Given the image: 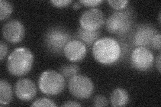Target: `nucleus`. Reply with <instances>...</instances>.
<instances>
[{
    "mask_svg": "<svg viewBox=\"0 0 161 107\" xmlns=\"http://www.w3.org/2000/svg\"><path fill=\"white\" fill-rule=\"evenodd\" d=\"M93 54L95 59L102 64L115 63L122 55V48L116 40L111 38L98 39L93 44Z\"/></svg>",
    "mask_w": 161,
    "mask_h": 107,
    "instance_id": "obj_1",
    "label": "nucleus"
},
{
    "mask_svg": "<svg viewBox=\"0 0 161 107\" xmlns=\"http://www.w3.org/2000/svg\"><path fill=\"white\" fill-rule=\"evenodd\" d=\"M33 63L32 52L27 48L21 47L15 49L10 54L7 61V67L12 75L22 76L30 72Z\"/></svg>",
    "mask_w": 161,
    "mask_h": 107,
    "instance_id": "obj_2",
    "label": "nucleus"
},
{
    "mask_svg": "<svg viewBox=\"0 0 161 107\" xmlns=\"http://www.w3.org/2000/svg\"><path fill=\"white\" fill-rule=\"evenodd\" d=\"M66 83L60 73L53 70L44 71L40 75L38 80V86L42 93L54 96L61 93Z\"/></svg>",
    "mask_w": 161,
    "mask_h": 107,
    "instance_id": "obj_3",
    "label": "nucleus"
},
{
    "mask_svg": "<svg viewBox=\"0 0 161 107\" xmlns=\"http://www.w3.org/2000/svg\"><path fill=\"white\" fill-rule=\"evenodd\" d=\"M133 25V12L130 9L111 14L105 22V27L112 34H124L129 32Z\"/></svg>",
    "mask_w": 161,
    "mask_h": 107,
    "instance_id": "obj_4",
    "label": "nucleus"
},
{
    "mask_svg": "<svg viewBox=\"0 0 161 107\" xmlns=\"http://www.w3.org/2000/svg\"><path fill=\"white\" fill-rule=\"evenodd\" d=\"M71 40V36L66 29L61 27L50 28L44 36V44L47 48L55 54L64 53L66 45Z\"/></svg>",
    "mask_w": 161,
    "mask_h": 107,
    "instance_id": "obj_5",
    "label": "nucleus"
},
{
    "mask_svg": "<svg viewBox=\"0 0 161 107\" xmlns=\"http://www.w3.org/2000/svg\"><path fill=\"white\" fill-rule=\"evenodd\" d=\"M68 88L75 98L87 99L93 93L94 84L87 76L77 74L69 80Z\"/></svg>",
    "mask_w": 161,
    "mask_h": 107,
    "instance_id": "obj_6",
    "label": "nucleus"
},
{
    "mask_svg": "<svg viewBox=\"0 0 161 107\" xmlns=\"http://www.w3.org/2000/svg\"><path fill=\"white\" fill-rule=\"evenodd\" d=\"M105 22L103 12L97 8H92L85 11L79 19L80 28L92 32L97 31Z\"/></svg>",
    "mask_w": 161,
    "mask_h": 107,
    "instance_id": "obj_7",
    "label": "nucleus"
},
{
    "mask_svg": "<svg viewBox=\"0 0 161 107\" xmlns=\"http://www.w3.org/2000/svg\"><path fill=\"white\" fill-rule=\"evenodd\" d=\"M154 55L146 47H137L131 54V64L140 71H147L152 68L154 63Z\"/></svg>",
    "mask_w": 161,
    "mask_h": 107,
    "instance_id": "obj_8",
    "label": "nucleus"
},
{
    "mask_svg": "<svg viewBox=\"0 0 161 107\" xmlns=\"http://www.w3.org/2000/svg\"><path fill=\"white\" fill-rule=\"evenodd\" d=\"M2 34L8 42L17 44L21 42L24 37V26L17 19L10 20L3 26Z\"/></svg>",
    "mask_w": 161,
    "mask_h": 107,
    "instance_id": "obj_9",
    "label": "nucleus"
},
{
    "mask_svg": "<svg viewBox=\"0 0 161 107\" xmlns=\"http://www.w3.org/2000/svg\"><path fill=\"white\" fill-rule=\"evenodd\" d=\"M36 86L30 79H20L15 85V94L19 100L22 101L32 100L36 96Z\"/></svg>",
    "mask_w": 161,
    "mask_h": 107,
    "instance_id": "obj_10",
    "label": "nucleus"
},
{
    "mask_svg": "<svg viewBox=\"0 0 161 107\" xmlns=\"http://www.w3.org/2000/svg\"><path fill=\"white\" fill-rule=\"evenodd\" d=\"M157 29L148 24L140 25L136 30L133 36V44L137 47H146L150 45Z\"/></svg>",
    "mask_w": 161,
    "mask_h": 107,
    "instance_id": "obj_11",
    "label": "nucleus"
},
{
    "mask_svg": "<svg viewBox=\"0 0 161 107\" xmlns=\"http://www.w3.org/2000/svg\"><path fill=\"white\" fill-rule=\"evenodd\" d=\"M63 54L71 62H79L87 54L86 45L80 40H70L65 46Z\"/></svg>",
    "mask_w": 161,
    "mask_h": 107,
    "instance_id": "obj_12",
    "label": "nucleus"
},
{
    "mask_svg": "<svg viewBox=\"0 0 161 107\" xmlns=\"http://www.w3.org/2000/svg\"><path fill=\"white\" fill-rule=\"evenodd\" d=\"M129 94L123 88L115 89L110 96V102L112 106H125L129 103Z\"/></svg>",
    "mask_w": 161,
    "mask_h": 107,
    "instance_id": "obj_13",
    "label": "nucleus"
},
{
    "mask_svg": "<svg viewBox=\"0 0 161 107\" xmlns=\"http://www.w3.org/2000/svg\"><path fill=\"white\" fill-rule=\"evenodd\" d=\"M100 33L99 30L97 31H87L83 29L82 28H80L78 29L77 32V38L80 40V42H82L83 44H85V45H88V46H91L94 43L97 41L99 37Z\"/></svg>",
    "mask_w": 161,
    "mask_h": 107,
    "instance_id": "obj_14",
    "label": "nucleus"
},
{
    "mask_svg": "<svg viewBox=\"0 0 161 107\" xmlns=\"http://www.w3.org/2000/svg\"><path fill=\"white\" fill-rule=\"evenodd\" d=\"M13 97L12 86L6 80H0V104L7 105L11 103Z\"/></svg>",
    "mask_w": 161,
    "mask_h": 107,
    "instance_id": "obj_15",
    "label": "nucleus"
},
{
    "mask_svg": "<svg viewBox=\"0 0 161 107\" xmlns=\"http://www.w3.org/2000/svg\"><path fill=\"white\" fill-rule=\"evenodd\" d=\"M79 72V67L77 64H74L63 65L59 69V73L66 80H69L75 75L78 74Z\"/></svg>",
    "mask_w": 161,
    "mask_h": 107,
    "instance_id": "obj_16",
    "label": "nucleus"
},
{
    "mask_svg": "<svg viewBox=\"0 0 161 107\" xmlns=\"http://www.w3.org/2000/svg\"><path fill=\"white\" fill-rule=\"evenodd\" d=\"M13 6L9 2L1 0L0 1V19L3 20L8 18L13 12Z\"/></svg>",
    "mask_w": 161,
    "mask_h": 107,
    "instance_id": "obj_17",
    "label": "nucleus"
},
{
    "mask_svg": "<svg viewBox=\"0 0 161 107\" xmlns=\"http://www.w3.org/2000/svg\"><path fill=\"white\" fill-rule=\"evenodd\" d=\"M32 106H57L53 100L47 98H40L35 100L31 104Z\"/></svg>",
    "mask_w": 161,
    "mask_h": 107,
    "instance_id": "obj_18",
    "label": "nucleus"
},
{
    "mask_svg": "<svg viewBox=\"0 0 161 107\" xmlns=\"http://www.w3.org/2000/svg\"><path fill=\"white\" fill-rule=\"evenodd\" d=\"M109 6L113 9L121 11L127 7L128 4L129 3L128 1H125V0H118V1H115V0H109L108 1Z\"/></svg>",
    "mask_w": 161,
    "mask_h": 107,
    "instance_id": "obj_19",
    "label": "nucleus"
},
{
    "mask_svg": "<svg viewBox=\"0 0 161 107\" xmlns=\"http://www.w3.org/2000/svg\"><path fill=\"white\" fill-rule=\"evenodd\" d=\"M94 106L99 107V106H107L108 105L109 101L108 99L103 95H97L95 96L93 99Z\"/></svg>",
    "mask_w": 161,
    "mask_h": 107,
    "instance_id": "obj_20",
    "label": "nucleus"
},
{
    "mask_svg": "<svg viewBox=\"0 0 161 107\" xmlns=\"http://www.w3.org/2000/svg\"><path fill=\"white\" fill-rule=\"evenodd\" d=\"M161 35L160 32H158L156 34L154 37L152 39V41H151V45H152L153 48L156 50H160L161 46Z\"/></svg>",
    "mask_w": 161,
    "mask_h": 107,
    "instance_id": "obj_21",
    "label": "nucleus"
},
{
    "mask_svg": "<svg viewBox=\"0 0 161 107\" xmlns=\"http://www.w3.org/2000/svg\"><path fill=\"white\" fill-rule=\"evenodd\" d=\"M72 0H52L50 1L54 6L57 8H65L71 4Z\"/></svg>",
    "mask_w": 161,
    "mask_h": 107,
    "instance_id": "obj_22",
    "label": "nucleus"
},
{
    "mask_svg": "<svg viewBox=\"0 0 161 107\" xmlns=\"http://www.w3.org/2000/svg\"><path fill=\"white\" fill-rule=\"evenodd\" d=\"M103 2L102 0H80L79 3L86 7H95Z\"/></svg>",
    "mask_w": 161,
    "mask_h": 107,
    "instance_id": "obj_23",
    "label": "nucleus"
},
{
    "mask_svg": "<svg viewBox=\"0 0 161 107\" xmlns=\"http://www.w3.org/2000/svg\"><path fill=\"white\" fill-rule=\"evenodd\" d=\"M8 45L6 43H4L3 41H2L1 43H0V60L2 61L3 60L5 57H6V56L8 53Z\"/></svg>",
    "mask_w": 161,
    "mask_h": 107,
    "instance_id": "obj_24",
    "label": "nucleus"
},
{
    "mask_svg": "<svg viewBox=\"0 0 161 107\" xmlns=\"http://www.w3.org/2000/svg\"><path fill=\"white\" fill-rule=\"evenodd\" d=\"M80 104L78 103L77 102H75L73 100H70V101H67L66 103H64L63 104H62V106H80Z\"/></svg>",
    "mask_w": 161,
    "mask_h": 107,
    "instance_id": "obj_25",
    "label": "nucleus"
},
{
    "mask_svg": "<svg viewBox=\"0 0 161 107\" xmlns=\"http://www.w3.org/2000/svg\"><path fill=\"white\" fill-rule=\"evenodd\" d=\"M160 60H161V55L160 54L158 56V57L157 58V60H156V66H157V68L158 70V72H161V62H160Z\"/></svg>",
    "mask_w": 161,
    "mask_h": 107,
    "instance_id": "obj_26",
    "label": "nucleus"
},
{
    "mask_svg": "<svg viewBox=\"0 0 161 107\" xmlns=\"http://www.w3.org/2000/svg\"><path fill=\"white\" fill-rule=\"evenodd\" d=\"M80 6H81V4H80L79 3V2H75L74 4H73V8L75 9H79L80 8Z\"/></svg>",
    "mask_w": 161,
    "mask_h": 107,
    "instance_id": "obj_27",
    "label": "nucleus"
},
{
    "mask_svg": "<svg viewBox=\"0 0 161 107\" xmlns=\"http://www.w3.org/2000/svg\"><path fill=\"white\" fill-rule=\"evenodd\" d=\"M160 12L159 13V16H158V18H159V23H160Z\"/></svg>",
    "mask_w": 161,
    "mask_h": 107,
    "instance_id": "obj_28",
    "label": "nucleus"
}]
</instances>
